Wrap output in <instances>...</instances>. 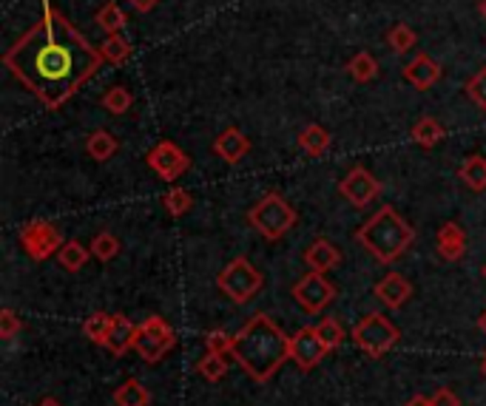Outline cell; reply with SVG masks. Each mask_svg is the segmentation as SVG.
<instances>
[{"mask_svg":"<svg viewBox=\"0 0 486 406\" xmlns=\"http://www.w3.org/2000/svg\"><path fill=\"white\" fill-rule=\"evenodd\" d=\"M86 151L91 160H97V162H108L112 156L120 151V143L114 139V134H108V131H94L88 139H86Z\"/></svg>","mask_w":486,"mask_h":406,"instance_id":"obj_21","label":"cell"},{"mask_svg":"<svg viewBox=\"0 0 486 406\" xmlns=\"http://www.w3.org/2000/svg\"><path fill=\"white\" fill-rule=\"evenodd\" d=\"M117 253H120V239L114 236V233L100 230L91 242V256H97L100 261H112Z\"/></svg>","mask_w":486,"mask_h":406,"instance_id":"obj_31","label":"cell"},{"mask_svg":"<svg viewBox=\"0 0 486 406\" xmlns=\"http://www.w3.org/2000/svg\"><path fill=\"white\" fill-rule=\"evenodd\" d=\"M410 295H413V285L401 273H387L379 285H375V299L387 304L390 310L404 307L406 302H410Z\"/></svg>","mask_w":486,"mask_h":406,"instance_id":"obj_13","label":"cell"},{"mask_svg":"<svg viewBox=\"0 0 486 406\" xmlns=\"http://www.w3.org/2000/svg\"><path fill=\"white\" fill-rule=\"evenodd\" d=\"M339 194L350 202L353 208H364V205H370V202L381 194V185H379V179H375L367 168H353L348 177L341 179V185H339Z\"/></svg>","mask_w":486,"mask_h":406,"instance_id":"obj_11","label":"cell"},{"mask_svg":"<svg viewBox=\"0 0 486 406\" xmlns=\"http://www.w3.org/2000/svg\"><path fill=\"white\" fill-rule=\"evenodd\" d=\"M348 74L356 83H373L379 77V62L370 52H358L350 62H348Z\"/></svg>","mask_w":486,"mask_h":406,"instance_id":"obj_26","label":"cell"},{"mask_svg":"<svg viewBox=\"0 0 486 406\" xmlns=\"http://www.w3.org/2000/svg\"><path fill=\"white\" fill-rule=\"evenodd\" d=\"M478 327H481V330H483V333H486V310H483V316H481V319H478Z\"/></svg>","mask_w":486,"mask_h":406,"instance_id":"obj_42","label":"cell"},{"mask_svg":"<svg viewBox=\"0 0 486 406\" xmlns=\"http://www.w3.org/2000/svg\"><path fill=\"white\" fill-rule=\"evenodd\" d=\"M114 403L117 406H148L151 403V393H148V386L143 381L129 378V381H122L114 389Z\"/></svg>","mask_w":486,"mask_h":406,"instance_id":"obj_20","label":"cell"},{"mask_svg":"<svg viewBox=\"0 0 486 406\" xmlns=\"http://www.w3.org/2000/svg\"><path fill=\"white\" fill-rule=\"evenodd\" d=\"M112 327H114V316H108V312H91V316L83 321V333L88 341L105 347L108 336H112Z\"/></svg>","mask_w":486,"mask_h":406,"instance_id":"obj_23","label":"cell"},{"mask_svg":"<svg viewBox=\"0 0 486 406\" xmlns=\"http://www.w3.org/2000/svg\"><path fill=\"white\" fill-rule=\"evenodd\" d=\"M316 333H319V338L327 344V347H339V344L344 341V327L336 321V319H324L319 327H316Z\"/></svg>","mask_w":486,"mask_h":406,"instance_id":"obj_35","label":"cell"},{"mask_svg":"<svg viewBox=\"0 0 486 406\" xmlns=\"http://www.w3.org/2000/svg\"><path fill=\"white\" fill-rule=\"evenodd\" d=\"M208 352H219V355H230L233 352V336H228L225 330H211L205 338Z\"/></svg>","mask_w":486,"mask_h":406,"instance_id":"obj_36","label":"cell"},{"mask_svg":"<svg viewBox=\"0 0 486 406\" xmlns=\"http://www.w3.org/2000/svg\"><path fill=\"white\" fill-rule=\"evenodd\" d=\"M262 285H264L262 273L245 256H237L216 276V287L222 290L233 304H247L262 290Z\"/></svg>","mask_w":486,"mask_h":406,"instance_id":"obj_5","label":"cell"},{"mask_svg":"<svg viewBox=\"0 0 486 406\" xmlns=\"http://www.w3.org/2000/svg\"><path fill=\"white\" fill-rule=\"evenodd\" d=\"M148 168L154 170L156 177L165 179V182H174L180 179L188 168H191V160H188V153L174 145V143H168V139H163V143H156L151 151H148Z\"/></svg>","mask_w":486,"mask_h":406,"instance_id":"obj_10","label":"cell"},{"mask_svg":"<svg viewBox=\"0 0 486 406\" xmlns=\"http://www.w3.org/2000/svg\"><path fill=\"white\" fill-rule=\"evenodd\" d=\"M103 108H105V112H112V114H125L131 108V91L122 88V86L108 88L103 94Z\"/></svg>","mask_w":486,"mask_h":406,"instance_id":"obj_33","label":"cell"},{"mask_svg":"<svg viewBox=\"0 0 486 406\" xmlns=\"http://www.w3.org/2000/svg\"><path fill=\"white\" fill-rule=\"evenodd\" d=\"M97 49H100L105 62H114V66H120V62H125V60H129V54H131V43L125 40V37H120V35H108L97 46Z\"/></svg>","mask_w":486,"mask_h":406,"instance_id":"obj_28","label":"cell"},{"mask_svg":"<svg viewBox=\"0 0 486 406\" xmlns=\"http://www.w3.org/2000/svg\"><path fill=\"white\" fill-rule=\"evenodd\" d=\"M230 358L256 384H264L271 381L279 372V367L290 358V338L281 333V327L268 312H256V316L247 324H242V330L233 336Z\"/></svg>","mask_w":486,"mask_h":406,"instance_id":"obj_2","label":"cell"},{"mask_svg":"<svg viewBox=\"0 0 486 406\" xmlns=\"http://www.w3.org/2000/svg\"><path fill=\"white\" fill-rule=\"evenodd\" d=\"M129 4H131V9L134 12H139V14H148L156 4H160V0H129Z\"/></svg>","mask_w":486,"mask_h":406,"instance_id":"obj_39","label":"cell"},{"mask_svg":"<svg viewBox=\"0 0 486 406\" xmlns=\"http://www.w3.org/2000/svg\"><path fill=\"white\" fill-rule=\"evenodd\" d=\"M458 177L469 191H478V194L486 191V160L483 156H469V160L461 165Z\"/></svg>","mask_w":486,"mask_h":406,"instance_id":"obj_24","label":"cell"},{"mask_svg":"<svg viewBox=\"0 0 486 406\" xmlns=\"http://www.w3.org/2000/svg\"><path fill=\"white\" fill-rule=\"evenodd\" d=\"M404 80L418 91H427L441 80V66H438L432 57L418 54L410 66H404Z\"/></svg>","mask_w":486,"mask_h":406,"instance_id":"obj_14","label":"cell"},{"mask_svg":"<svg viewBox=\"0 0 486 406\" xmlns=\"http://www.w3.org/2000/svg\"><path fill=\"white\" fill-rule=\"evenodd\" d=\"M447 137V131H444V125L438 122L435 117H421L415 125H413V139L421 145V148H432V145H438L441 139Z\"/></svg>","mask_w":486,"mask_h":406,"instance_id":"obj_22","label":"cell"},{"mask_svg":"<svg viewBox=\"0 0 486 406\" xmlns=\"http://www.w3.org/2000/svg\"><path fill=\"white\" fill-rule=\"evenodd\" d=\"M88 256H91V250H86L80 242H66V244L60 247L57 261H60V268H63V270L77 273V270H83V268H86Z\"/></svg>","mask_w":486,"mask_h":406,"instance_id":"obj_25","label":"cell"},{"mask_svg":"<svg viewBox=\"0 0 486 406\" xmlns=\"http://www.w3.org/2000/svg\"><path fill=\"white\" fill-rule=\"evenodd\" d=\"M432 406H461V401H458V395L452 393V389H438V393L432 395Z\"/></svg>","mask_w":486,"mask_h":406,"instance_id":"obj_38","label":"cell"},{"mask_svg":"<svg viewBox=\"0 0 486 406\" xmlns=\"http://www.w3.org/2000/svg\"><path fill=\"white\" fill-rule=\"evenodd\" d=\"M23 330V319H18V312L14 310H0V336L4 338H14Z\"/></svg>","mask_w":486,"mask_h":406,"instance_id":"obj_37","label":"cell"},{"mask_svg":"<svg viewBox=\"0 0 486 406\" xmlns=\"http://www.w3.org/2000/svg\"><path fill=\"white\" fill-rule=\"evenodd\" d=\"M199 375L205 381H222L225 378V372H228V355H219V352H205L199 358V364H197Z\"/></svg>","mask_w":486,"mask_h":406,"instance_id":"obj_30","label":"cell"},{"mask_svg":"<svg viewBox=\"0 0 486 406\" xmlns=\"http://www.w3.org/2000/svg\"><path fill=\"white\" fill-rule=\"evenodd\" d=\"M483 372H486V355H483Z\"/></svg>","mask_w":486,"mask_h":406,"instance_id":"obj_44","label":"cell"},{"mask_svg":"<svg viewBox=\"0 0 486 406\" xmlns=\"http://www.w3.org/2000/svg\"><path fill=\"white\" fill-rule=\"evenodd\" d=\"M350 336L370 358H381L396 347L401 333H398V327L384 316V312H370V316H364L353 327Z\"/></svg>","mask_w":486,"mask_h":406,"instance_id":"obj_6","label":"cell"},{"mask_svg":"<svg viewBox=\"0 0 486 406\" xmlns=\"http://www.w3.org/2000/svg\"><path fill=\"white\" fill-rule=\"evenodd\" d=\"M4 66L46 108H60L103 66V54L57 9L43 18L4 54Z\"/></svg>","mask_w":486,"mask_h":406,"instance_id":"obj_1","label":"cell"},{"mask_svg":"<svg viewBox=\"0 0 486 406\" xmlns=\"http://www.w3.org/2000/svg\"><path fill=\"white\" fill-rule=\"evenodd\" d=\"M327 350H331V347H327V344L319 338L316 327H302V330L290 338V358L305 372L316 367L322 358L327 355Z\"/></svg>","mask_w":486,"mask_h":406,"instance_id":"obj_12","label":"cell"},{"mask_svg":"<svg viewBox=\"0 0 486 406\" xmlns=\"http://www.w3.org/2000/svg\"><path fill=\"white\" fill-rule=\"evenodd\" d=\"M21 244L26 247L29 259L46 261L49 256L60 253V247L66 244V242H63V233L52 222H40V219H38V222L23 225V230H21Z\"/></svg>","mask_w":486,"mask_h":406,"instance_id":"obj_8","label":"cell"},{"mask_svg":"<svg viewBox=\"0 0 486 406\" xmlns=\"http://www.w3.org/2000/svg\"><path fill=\"white\" fill-rule=\"evenodd\" d=\"M214 151L222 156L225 162H239L242 156L250 151V139L239 131V128H228V131H222L216 139H214Z\"/></svg>","mask_w":486,"mask_h":406,"instance_id":"obj_17","label":"cell"},{"mask_svg":"<svg viewBox=\"0 0 486 406\" xmlns=\"http://www.w3.org/2000/svg\"><path fill=\"white\" fill-rule=\"evenodd\" d=\"M290 293H293V299L299 302V307L305 312H313V316H316V312H322L327 304L336 299V287L319 270H310L307 276H302L293 285Z\"/></svg>","mask_w":486,"mask_h":406,"instance_id":"obj_9","label":"cell"},{"mask_svg":"<svg viewBox=\"0 0 486 406\" xmlns=\"http://www.w3.org/2000/svg\"><path fill=\"white\" fill-rule=\"evenodd\" d=\"M356 242L364 244V250H370V253L379 261L393 264L415 242V230L410 228V222H406V219L396 208L384 205L356 230Z\"/></svg>","mask_w":486,"mask_h":406,"instance_id":"obj_3","label":"cell"},{"mask_svg":"<svg viewBox=\"0 0 486 406\" xmlns=\"http://www.w3.org/2000/svg\"><path fill=\"white\" fill-rule=\"evenodd\" d=\"M466 94H469V100H473L481 108V112H486V69H481L478 74L469 77Z\"/></svg>","mask_w":486,"mask_h":406,"instance_id":"obj_34","label":"cell"},{"mask_svg":"<svg viewBox=\"0 0 486 406\" xmlns=\"http://www.w3.org/2000/svg\"><path fill=\"white\" fill-rule=\"evenodd\" d=\"M38 406H63V403H60V401H54V398H43Z\"/></svg>","mask_w":486,"mask_h":406,"instance_id":"obj_41","label":"cell"},{"mask_svg":"<svg viewBox=\"0 0 486 406\" xmlns=\"http://www.w3.org/2000/svg\"><path fill=\"white\" fill-rule=\"evenodd\" d=\"M478 9H481V14L486 18V0H481V6H478Z\"/></svg>","mask_w":486,"mask_h":406,"instance_id":"obj_43","label":"cell"},{"mask_svg":"<svg viewBox=\"0 0 486 406\" xmlns=\"http://www.w3.org/2000/svg\"><path fill=\"white\" fill-rule=\"evenodd\" d=\"M483 276H486V264H483Z\"/></svg>","mask_w":486,"mask_h":406,"instance_id":"obj_45","label":"cell"},{"mask_svg":"<svg viewBox=\"0 0 486 406\" xmlns=\"http://www.w3.org/2000/svg\"><path fill=\"white\" fill-rule=\"evenodd\" d=\"M404 406H432V398H427V395H413Z\"/></svg>","mask_w":486,"mask_h":406,"instance_id":"obj_40","label":"cell"},{"mask_svg":"<svg viewBox=\"0 0 486 406\" xmlns=\"http://www.w3.org/2000/svg\"><path fill=\"white\" fill-rule=\"evenodd\" d=\"M94 23H97L105 35H120L125 26V12L112 0V4H105L97 14H94Z\"/></svg>","mask_w":486,"mask_h":406,"instance_id":"obj_27","label":"cell"},{"mask_svg":"<svg viewBox=\"0 0 486 406\" xmlns=\"http://www.w3.org/2000/svg\"><path fill=\"white\" fill-rule=\"evenodd\" d=\"M174 344H177L174 330H171L160 316H151L137 327L134 350L146 364H160L163 358L174 350Z\"/></svg>","mask_w":486,"mask_h":406,"instance_id":"obj_7","label":"cell"},{"mask_svg":"<svg viewBox=\"0 0 486 406\" xmlns=\"http://www.w3.org/2000/svg\"><path fill=\"white\" fill-rule=\"evenodd\" d=\"M247 222L254 225L264 239H281L296 228V211L290 208V202L279 194H268L262 196L254 208L247 213Z\"/></svg>","mask_w":486,"mask_h":406,"instance_id":"obj_4","label":"cell"},{"mask_svg":"<svg viewBox=\"0 0 486 406\" xmlns=\"http://www.w3.org/2000/svg\"><path fill=\"white\" fill-rule=\"evenodd\" d=\"M435 244H438V253L447 261H461L464 253H466V233L461 225L456 222H447L438 228V236H435Z\"/></svg>","mask_w":486,"mask_h":406,"instance_id":"obj_15","label":"cell"},{"mask_svg":"<svg viewBox=\"0 0 486 406\" xmlns=\"http://www.w3.org/2000/svg\"><path fill=\"white\" fill-rule=\"evenodd\" d=\"M415 43H418V37H415V31L406 26V23H396L393 29L387 31V46L393 49L396 54H406L410 49H415Z\"/></svg>","mask_w":486,"mask_h":406,"instance_id":"obj_29","label":"cell"},{"mask_svg":"<svg viewBox=\"0 0 486 406\" xmlns=\"http://www.w3.org/2000/svg\"><path fill=\"white\" fill-rule=\"evenodd\" d=\"M163 202H165L168 213L177 216V219L185 216V213H191V208H194V199H191V194L185 191V187H171Z\"/></svg>","mask_w":486,"mask_h":406,"instance_id":"obj_32","label":"cell"},{"mask_svg":"<svg viewBox=\"0 0 486 406\" xmlns=\"http://www.w3.org/2000/svg\"><path fill=\"white\" fill-rule=\"evenodd\" d=\"M331 143H333L331 131L322 128L319 122L307 125V128H302V134H299V148L310 156H324L327 151H331Z\"/></svg>","mask_w":486,"mask_h":406,"instance_id":"obj_19","label":"cell"},{"mask_svg":"<svg viewBox=\"0 0 486 406\" xmlns=\"http://www.w3.org/2000/svg\"><path fill=\"white\" fill-rule=\"evenodd\" d=\"M137 327L131 319L125 316H114V327H112V336H108L105 350H112L114 355H125L129 350H134V338H137Z\"/></svg>","mask_w":486,"mask_h":406,"instance_id":"obj_18","label":"cell"},{"mask_svg":"<svg viewBox=\"0 0 486 406\" xmlns=\"http://www.w3.org/2000/svg\"><path fill=\"white\" fill-rule=\"evenodd\" d=\"M305 261H307V268L310 270H319V273H327V270H333L341 264V250L333 244V242H327V239H316L307 250H305Z\"/></svg>","mask_w":486,"mask_h":406,"instance_id":"obj_16","label":"cell"}]
</instances>
